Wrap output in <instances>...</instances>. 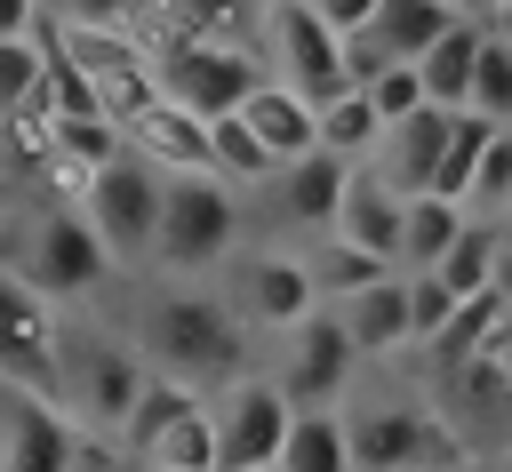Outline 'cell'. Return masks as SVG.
Listing matches in <instances>:
<instances>
[{
    "mask_svg": "<svg viewBox=\"0 0 512 472\" xmlns=\"http://www.w3.org/2000/svg\"><path fill=\"white\" fill-rule=\"evenodd\" d=\"M136 344H144L152 376H168L184 392H208V400L224 384H240L248 352H256L248 320L232 312V296L216 280H160L136 312Z\"/></svg>",
    "mask_w": 512,
    "mask_h": 472,
    "instance_id": "obj_1",
    "label": "cell"
},
{
    "mask_svg": "<svg viewBox=\"0 0 512 472\" xmlns=\"http://www.w3.org/2000/svg\"><path fill=\"white\" fill-rule=\"evenodd\" d=\"M152 392V360L136 344V328H72V352H64V408L88 440H112L128 432L136 400Z\"/></svg>",
    "mask_w": 512,
    "mask_h": 472,
    "instance_id": "obj_2",
    "label": "cell"
},
{
    "mask_svg": "<svg viewBox=\"0 0 512 472\" xmlns=\"http://www.w3.org/2000/svg\"><path fill=\"white\" fill-rule=\"evenodd\" d=\"M344 424H352V456L360 472H464V440L448 432V416L424 400V392H360L344 400Z\"/></svg>",
    "mask_w": 512,
    "mask_h": 472,
    "instance_id": "obj_3",
    "label": "cell"
},
{
    "mask_svg": "<svg viewBox=\"0 0 512 472\" xmlns=\"http://www.w3.org/2000/svg\"><path fill=\"white\" fill-rule=\"evenodd\" d=\"M240 256V192L224 176H168V216H160V280H216Z\"/></svg>",
    "mask_w": 512,
    "mask_h": 472,
    "instance_id": "obj_4",
    "label": "cell"
},
{
    "mask_svg": "<svg viewBox=\"0 0 512 472\" xmlns=\"http://www.w3.org/2000/svg\"><path fill=\"white\" fill-rule=\"evenodd\" d=\"M152 80H160V96L168 104H184V112H200V120H232L272 72L240 48V40H200V32H160L152 40Z\"/></svg>",
    "mask_w": 512,
    "mask_h": 472,
    "instance_id": "obj_5",
    "label": "cell"
},
{
    "mask_svg": "<svg viewBox=\"0 0 512 472\" xmlns=\"http://www.w3.org/2000/svg\"><path fill=\"white\" fill-rule=\"evenodd\" d=\"M64 352H72V320L0 256V384L64 400Z\"/></svg>",
    "mask_w": 512,
    "mask_h": 472,
    "instance_id": "obj_6",
    "label": "cell"
},
{
    "mask_svg": "<svg viewBox=\"0 0 512 472\" xmlns=\"http://www.w3.org/2000/svg\"><path fill=\"white\" fill-rule=\"evenodd\" d=\"M16 272H24L40 296L72 304V296H96L120 264H112V248L96 240V224H88L80 200H48V208H32V224H24V256H16Z\"/></svg>",
    "mask_w": 512,
    "mask_h": 472,
    "instance_id": "obj_7",
    "label": "cell"
},
{
    "mask_svg": "<svg viewBox=\"0 0 512 472\" xmlns=\"http://www.w3.org/2000/svg\"><path fill=\"white\" fill-rule=\"evenodd\" d=\"M224 296H232V312L248 320V336H264V344H280L288 328H304L312 312H320V288H312V256H296V248H240L232 264H224V280H216Z\"/></svg>",
    "mask_w": 512,
    "mask_h": 472,
    "instance_id": "obj_8",
    "label": "cell"
},
{
    "mask_svg": "<svg viewBox=\"0 0 512 472\" xmlns=\"http://www.w3.org/2000/svg\"><path fill=\"white\" fill-rule=\"evenodd\" d=\"M80 208H88L96 240L112 248V264H152V248H160V216H168V176H160L152 160L120 152V160L88 184Z\"/></svg>",
    "mask_w": 512,
    "mask_h": 472,
    "instance_id": "obj_9",
    "label": "cell"
},
{
    "mask_svg": "<svg viewBox=\"0 0 512 472\" xmlns=\"http://www.w3.org/2000/svg\"><path fill=\"white\" fill-rule=\"evenodd\" d=\"M352 368H360V352H352L336 304H320L304 328H288V336L272 344V384L296 400V416H312V408H344V400H352Z\"/></svg>",
    "mask_w": 512,
    "mask_h": 472,
    "instance_id": "obj_10",
    "label": "cell"
},
{
    "mask_svg": "<svg viewBox=\"0 0 512 472\" xmlns=\"http://www.w3.org/2000/svg\"><path fill=\"white\" fill-rule=\"evenodd\" d=\"M296 432V400L272 384V368H248L240 384L216 392V440H224V472H272L288 456Z\"/></svg>",
    "mask_w": 512,
    "mask_h": 472,
    "instance_id": "obj_11",
    "label": "cell"
},
{
    "mask_svg": "<svg viewBox=\"0 0 512 472\" xmlns=\"http://www.w3.org/2000/svg\"><path fill=\"white\" fill-rule=\"evenodd\" d=\"M432 408L448 416V432L464 440L472 464H504L512 456V376L480 352L448 376H432Z\"/></svg>",
    "mask_w": 512,
    "mask_h": 472,
    "instance_id": "obj_12",
    "label": "cell"
},
{
    "mask_svg": "<svg viewBox=\"0 0 512 472\" xmlns=\"http://www.w3.org/2000/svg\"><path fill=\"white\" fill-rule=\"evenodd\" d=\"M264 40H272V80H288L296 96L312 104H336L352 80H344V40L320 24L312 0H272L264 8Z\"/></svg>",
    "mask_w": 512,
    "mask_h": 472,
    "instance_id": "obj_13",
    "label": "cell"
},
{
    "mask_svg": "<svg viewBox=\"0 0 512 472\" xmlns=\"http://www.w3.org/2000/svg\"><path fill=\"white\" fill-rule=\"evenodd\" d=\"M80 440L64 400L0 384V472H80Z\"/></svg>",
    "mask_w": 512,
    "mask_h": 472,
    "instance_id": "obj_14",
    "label": "cell"
},
{
    "mask_svg": "<svg viewBox=\"0 0 512 472\" xmlns=\"http://www.w3.org/2000/svg\"><path fill=\"white\" fill-rule=\"evenodd\" d=\"M120 136H128V152L152 160L160 176H216V160H208V120L184 112V104H168V96H152Z\"/></svg>",
    "mask_w": 512,
    "mask_h": 472,
    "instance_id": "obj_15",
    "label": "cell"
},
{
    "mask_svg": "<svg viewBox=\"0 0 512 472\" xmlns=\"http://www.w3.org/2000/svg\"><path fill=\"white\" fill-rule=\"evenodd\" d=\"M344 184H352V160L304 152V160H288V168L272 176V208H280V224L328 240V232H336V208H344Z\"/></svg>",
    "mask_w": 512,
    "mask_h": 472,
    "instance_id": "obj_16",
    "label": "cell"
},
{
    "mask_svg": "<svg viewBox=\"0 0 512 472\" xmlns=\"http://www.w3.org/2000/svg\"><path fill=\"white\" fill-rule=\"evenodd\" d=\"M232 120H248V136L272 152V168H288V160L320 152V104H312V96H296L288 80H264Z\"/></svg>",
    "mask_w": 512,
    "mask_h": 472,
    "instance_id": "obj_17",
    "label": "cell"
},
{
    "mask_svg": "<svg viewBox=\"0 0 512 472\" xmlns=\"http://www.w3.org/2000/svg\"><path fill=\"white\" fill-rule=\"evenodd\" d=\"M448 136H456V112H416V120L384 128V144H376V176H384L400 200L432 192V176H440V160H448Z\"/></svg>",
    "mask_w": 512,
    "mask_h": 472,
    "instance_id": "obj_18",
    "label": "cell"
},
{
    "mask_svg": "<svg viewBox=\"0 0 512 472\" xmlns=\"http://www.w3.org/2000/svg\"><path fill=\"white\" fill-rule=\"evenodd\" d=\"M400 192L376 176V160L368 168H352V184H344V208H336V240H352V248H368V256H384L392 272H400Z\"/></svg>",
    "mask_w": 512,
    "mask_h": 472,
    "instance_id": "obj_19",
    "label": "cell"
},
{
    "mask_svg": "<svg viewBox=\"0 0 512 472\" xmlns=\"http://www.w3.org/2000/svg\"><path fill=\"white\" fill-rule=\"evenodd\" d=\"M344 312V336H352V352L360 360H384V352H416V312H408V272H392V280H376L368 296H352V304H336Z\"/></svg>",
    "mask_w": 512,
    "mask_h": 472,
    "instance_id": "obj_20",
    "label": "cell"
},
{
    "mask_svg": "<svg viewBox=\"0 0 512 472\" xmlns=\"http://www.w3.org/2000/svg\"><path fill=\"white\" fill-rule=\"evenodd\" d=\"M456 24H464V8H448V0H384V16H376L368 40H376L392 64H424Z\"/></svg>",
    "mask_w": 512,
    "mask_h": 472,
    "instance_id": "obj_21",
    "label": "cell"
},
{
    "mask_svg": "<svg viewBox=\"0 0 512 472\" xmlns=\"http://www.w3.org/2000/svg\"><path fill=\"white\" fill-rule=\"evenodd\" d=\"M480 40H488V24L480 16H464L416 72H424V96H432V112H472V72H480Z\"/></svg>",
    "mask_w": 512,
    "mask_h": 472,
    "instance_id": "obj_22",
    "label": "cell"
},
{
    "mask_svg": "<svg viewBox=\"0 0 512 472\" xmlns=\"http://www.w3.org/2000/svg\"><path fill=\"white\" fill-rule=\"evenodd\" d=\"M136 472H224V440H216V400L200 392L160 440H152V456L136 464Z\"/></svg>",
    "mask_w": 512,
    "mask_h": 472,
    "instance_id": "obj_23",
    "label": "cell"
},
{
    "mask_svg": "<svg viewBox=\"0 0 512 472\" xmlns=\"http://www.w3.org/2000/svg\"><path fill=\"white\" fill-rule=\"evenodd\" d=\"M464 208L456 200H432V192H416L408 208H400V272H440V256L464 240Z\"/></svg>",
    "mask_w": 512,
    "mask_h": 472,
    "instance_id": "obj_24",
    "label": "cell"
},
{
    "mask_svg": "<svg viewBox=\"0 0 512 472\" xmlns=\"http://www.w3.org/2000/svg\"><path fill=\"white\" fill-rule=\"evenodd\" d=\"M280 472H360L344 408H312V416H296V432H288V456H280Z\"/></svg>",
    "mask_w": 512,
    "mask_h": 472,
    "instance_id": "obj_25",
    "label": "cell"
},
{
    "mask_svg": "<svg viewBox=\"0 0 512 472\" xmlns=\"http://www.w3.org/2000/svg\"><path fill=\"white\" fill-rule=\"evenodd\" d=\"M376 144H384V112L368 104V88H344L336 104H320V152H336V160L368 168V160H376Z\"/></svg>",
    "mask_w": 512,
    "mask_h": 472,
    "instance_id": "obj_26",
    "label": "cell"
},
{
    "mask_svg": "<svg viewBox=\"0 0 512 472\" xmlns=\"http://www.w3.org/2000/svg\"><path fill=\"white\" fill-rule=\"evenodd\" d=\"M496 136H504L496 120L456 112V136H448V160H440V176H432V200H456V208L472 216V184H480V160H488V144H496Z\"/></svg>",
    "mask_w": 512,
    "mask_h": 472,
    "instance_id": "obj_27",
    "label": "cell"
},
{
    "mask_svg": "<svg viewBox=\"0 0 512 472\" xmlns=\"http://www.w3.org/2000/svg\"><path fill=\"white\" fill-rule=\"evenodd\" d=\"M376 280H392V264L368 256V248H352V240H336V232L312 248V288H320V304H352V296H368Z\"/></svg>",
    "mask_w": 512,
    "mask_h": 472,
    "instance_id": "obj_28",
    "label": "cell"
},
{
    "mask_svg": "<svg viewBox=\"0 0 512 472\" xmlns=\"http://www.w3.org/2000/svg\"><path fill=\"white\" fill-rule=\"evenodd\" d=\"M496 256H504V224H464V240L440 256V288L464 304V296H488L496 288Z\"/></svg>",
    "mask_w": 512,
    "mask_h": 472,
    "instance_id": "obj_29",
    "label": "cell"
},
{
    "mask_svg": "<svg viewBox=\"0 0 512 472\" xmlns=\"http://www.w3.org/2000/svg\"><path fill=\"white\" fill-rule=\"evenodd\" d=\"M192 400H200V392H184V384L152 376V392L136 400V416H128V432H120V464H144V456H152V440H160V432H168Z\"/></svg>",
    "mask_w": 512,
    "mask_h": 472,
    "instance_id": "obj_30",
    "label": "cell"
},
{
    "mask_svg": "<svg viewBox=\"0 0 512 472\" xmlns=\"http://www.w3.org/2000/svg\"><path fill=\"white\" fill-rule=\"evenodd\" d=\"M208 160H216L224 184H272V176H280L272 152L248 136V120H208Z\"/></svg>",
    "mask_w": 512,
    "mask_h": 472,
    "instance_id": "obj_31",
    "label": "cell"
},
{
    "mask_svg": "<svg viewBox=\"0 0 512 472\" xmlns=\"http://www.w3.org/2000/svg\"><path fill=\"white\" fill-rule=\"evenodd\" d=\"M472 112L480 120H496V128H512V48L488 32L480 40V72H472Z\"/></svg>",
    "mask_w": 512,
    "mask_h": 472,
    "instance_id": "obj_32",
    "label": "cell"
},
{
    "mask_svg": "<svg viewBox=\"0 0 512 472\" xmlns=\"http://www.w3.org/2000/svg\"><path fill=\"white\" fill-rule=\"evenodd\" d=\"M368 104L384 112V128H400V120H416V112H432V96H424V72L416 64H392L376 88H368Z\"/></svg>",
    "mask_w": 512,
    "mask_h": 472,
    "instance_id": "obj_33",
    "label": "cell"
},
{
    "mask_svg": "<svg viewBox=\"0 0 512 472\" xmlns=\"http://www.w3.org/2000/svg\"><path fill=\"white\" fill-rule=\"evenodd\" d=\"M408 312H416V352H432L440 328L456 320V296L440 288V272H408Z\"/></svg>",
    "mask_w": 512,
    "mask_h": 472,
    "instance_id": "obj_34",
    "label": "cell"
},
{
    "mask_svg": "<svg viewBox=\"0 0 512 472\" xmlns=\"http://www.w3.org/2000/svg\"><path fill=\"white\" fill-rule=\"evenodd\" d=\"M176 16H184V32H200V40H232V32L248 24V0H176Z\"/></svg>",
    "mask_w": 512,
    "mask_h": 472,
    "instance_id": "obj_35",
    "label": "cell"
},
{
    "mask_svg": "<svg viewBox=\"0 0 512 472\" xmlns=\"http://www.w3.org/2000/svg\"><path fill=\"white\" fill-rule=\"evenodd\" d=\"M320 8V24L336 32V40H360V32H376V16H384V0H312Z\"/></svg>",
    "mask_w": 512,
    "mask_h": 472,
    "instance_id": "obj_36",
    "label": "cell"
},
{
    "mask_svg": "<svg viewBox=\"0 0 512 472\" xmlns=\"http://www.w3.org/2000/svg\"><path fill=\"white\" fill-rule=\"evenodd\" d=\"M56 24H128V0H56Z\"/></svg>",
    "mask_w": 512,
    "mask_h": 472,
    "instance_id": "obj_37",
    "label": "cell"
},
{
    "mask_svg": "<svg viewBox=\"0 0 512 472\" xmlns=\"http://www.w3.org/2000/svg\"><path fill=\"white\" fill-rule=\"evenodd\" d=\"M40 8L48 0H0V40H40Z\"/></svg>",
    "mask_w": 512,
    "mask_h": 472,
    "instance_id": "obj_38",
    "label": "cell"
},
{
    "mask_svg": "<svg viewBox=\"0 0 512 472\" xmlns=\"http://www.w3.org/2000/svg\"><path fill=\"white\" fill-rule=\"evenodd\" d=\"M488 360H496V368H504V376H512V320H504V328H496V344H488Z\"/></svg>",
    "mask_w": 512,
    "mask_h": 472,
    "instance_id": "obj_39",
    "label": "cell"
},
{
    "mask_svg": "<svg viewBox=\"0 0 512 472\" xmlns=\"http://www.w3.org/2000/svg\"><path fill=\"white\" fill-rule=\"evenodd\" d=\"M496 296L512 304V240H504V256H496Z\"/></svg>",
    "mask_w": 512,
    "mask_h": 472,
    "instance_id": "obj_40",
    "label": "cell"
},
{
    "mask_svg": "<svg viewBox=\"0 0 512 472\" xmlns=\"http://www.w3.org/2000/svg\"><path fill=\"white\" fill-rule=\"evenodd\" d=\"M488 32H496V40L512 48V8H496V16H488Z\"/></svg>",
    "mask_w": 512,
    "mask_h": 472,
    "instance_id": "obj_41",
    "label": "cell"
},
{
    "mask_svg": "<svg viewBox=\"0 0 512 472\" xmlns=\"http://www.w3.org/2000/svg\"><path fill=\"white\" fill-rule=\"evenodd\" d=\"M496 8H512V0H472V16H480V24H488V16H496Z\"/></svg>",
    "mask_w": 512,
    "mask_h": 472,
    "instance_id": "obj_42",
    "label": "cell"
},
{
    "mask_svg": "<svg viewBox=\"0 0 512 472\" xmlns=\"http://www.w3.org/2000/svg\"><path fill=\"white\" fill-rule=\"evenodd\" d=\"M488 472H512V456H504V464H488Z\"/></svg>",
    "mask_w": 512,
    "mask_h": 472,
    "instance_id": "obj_43",
    "label": "cell"
},
{
    "mask_svg": "<svg viewBox=\"0 0 512 472\" xmlns=\"http://www.w3.org/2000/svg\"><path fill=\"white\" fill-rule=\"evenodd\" d=\"M448 8H464V16H472V0H448Z\"/></svg>",
    "mask_w": 512,
    "mask_h": 472,
    "instance_id": "obj_44",
    "label": "cell"
},
{
    "mask_svg": "<svg viewBox=\"0 0 512 472\" xmlns=\"http://www.w3.org/2000/svg\"><path fill=\"white\" fill-rule=\"evenodd\" d=\"M504 240H512V216H504Z\"/></svg>",
    "mask_w": 512,
    "mask_h": 472,
    "instance_id": "obj_45",
    "label": "cell"
},
{
    "mask_svg": "<svg viewBox=\"0 0 512 472\" xmlns=\"http://www.w3.org/2000/svg\"><path fill=\"white\" fill-rule=\"evenodd\" d=\"M464 472H488V464H464Z\"/></svg>",
    "mask_w": 512,
    "mask_h": 472,
    "instance_id": "obj_46",
    "label": "cell"
},
{
    "mask_svg": "<svg viewBox=\"0 0 512 472\" xmlns=\"http://www.w3.org/2000/svg\"><path fill=\"white\" fill-rule=\"evenodd\" d=\"M120 472H128V464H120Z\"/></svg>",
    "mask_w": 512,
    "mask_h": 472,
    "instance_id": "obj_47",
    "label": "cell"
},
{
    "mask_svg": "<svg viewBox=\"0 0 512 472\" xmlns=\"http://www.w3.org/2000/svg\"><path fill=\"white\" fill-rule=\"evenodd\" d=\"M128 472H136V464H128Z\"/></svg>",
    "mask_w": 512,
    "mask_h": 472,
    "instance_id": "obj_48",
    "label": "cell"
},
{
    "mask_svg": "<svg viewBox=\"0 0 512 472\" xmlns=\"http://www.w3.org/2000/svg\"><path fill=\"white\" fill-rule=\"evenodd\" d=\"M272 472H280V464H272Z\"/></svg>",
    "mask_w": 512,
    "mask_h": 472,
    "instance_id": "obj_49",
    "label": "cell"
}]
</instances>
